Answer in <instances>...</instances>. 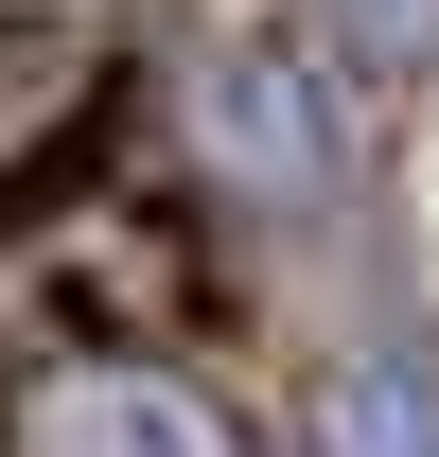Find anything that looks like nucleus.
I'll use <instances>...</instances> for the list:
<instances>
[{"label": "nucleus", "mask_w": 439, "mask_h": 457, "mask_svg": "<svg viewBox=\"0 0 439 457\" xmlns=\"http://www.w3.org/2000/svg\"><path fill=\"white\" fill-rule=\"evenodd\" d=\"M176 141L228 212H334L352 194V88H334V54H281V36H211L176 71Z\"/></svg>", "instance_id": "obj_1"}, {"label": "nucleus", "mask_w": 439, "mask_h": 457, "mask_svg": "<svg viewBox=\"0 0 439 457\" xmlns=\"http://www.w3.org/2000/svg\"><path fill=\"white\" fill-rule=\"evenodd\" d=\"M0 457H246V422H228V404L194 387V370L88 352V370H36V387H18Z\"/></svg>", "instance_id": "obj_2"}, {"label": "nucleus", "mask_w": 439, "mask_h": 457, "mask_svg": "<svg viewBox=\"0 0 439 457\" xmlns=\"http://www.w3.org/2000/svg\"><path fill=\"white\" fill-rule=\"evenodd\" d=\"M106 106V36H54V18H0V194L54 176V141Z\"/></svg>", "instance_id": "obj_3"}, {"label": "nucleus", "mask_w": 439, "mask_h": 457, "mask_svg": "<svg viewBox=\"0 0 439 457\" xmlns=\"http://www.w3.org/2000/svg\"><path fill=\"white\" fill-rule=\"evenodd\" d=\"M317 457H439V370H422V352L317 370Z\"/></svg>", "instance_id": "obj_4"}, {"label": "nucleus", "mask_w": 439, "mask_h": 457, "mask_svg": "<svg viewBox=\"0 0 439 457\" xmlns=\"http://www.w3.org/2000/svg\"><path fill=\"white\" fill-rule=\"evenodd\" d=\"M317 54L334 71H422L439 54V0H317Z\"/></svg>", "instance_id": "obj_5"}]
</instances>
